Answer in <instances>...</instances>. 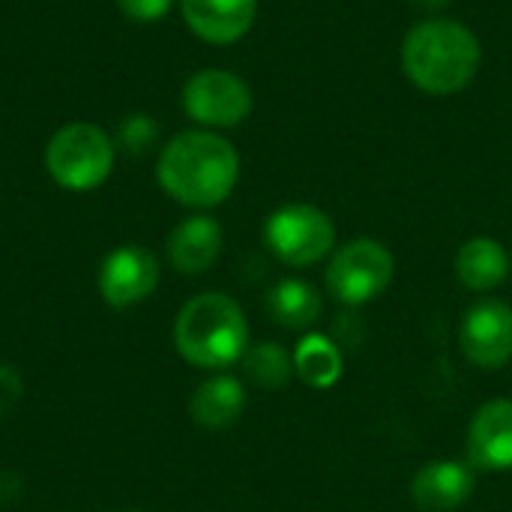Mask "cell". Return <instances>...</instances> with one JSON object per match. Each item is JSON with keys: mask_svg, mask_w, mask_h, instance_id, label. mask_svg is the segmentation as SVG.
I'll list each match as a JSON object with an SVG mask.
<instances>
[{"mask_svg": "<svg viewBox=\"0 0 512 512\" xmlns=\"http://www.w3.org/2000/svg\"><path fill=\"white\" fill-rule=\"evenodd\" d=\"M243 408H246V390L231 375H216V378L204 381L189 399L192 420L210 432L234 426L240 420Z\"/></svg>", "mask_w": 512, "mask_h": 512, "instance_id": "cell-14", "label": "cell"}, {"mask_svg": "<svg viewBox=\"0 0 512 512\" xmlns=\"http://www.w3.org/2000/svg\"><path fill=\"white\" fill-rule=\"evenodd\" d=\"M393 273H396L393 252L378 240L360 237V240L345 243L333 255L327 267V288L339 303L363 306L390 288Z\"/></svg>", "mask_w": 512, "mask_h": 512, "instance_id": "cell-6", "label": "cell"}, {"mask_svg": "<svg viewBox=\"0 0 512 512\" xmlns=\"http://www.w3.org/2000/svg\"><path fill=\"white\" fill-rule=\"evenodd\" d=\"M174 345L183 360L198 369H225L243 360L249 348L246 315L228 294H198L177 315Z\"/></svg>", "mask_w": 512, "mask_h": 512, "instance_id": "cell-3", "label": "cell"}, {"mask_svg": "<svg viewBox=\"0 0 512 512\" xmlns=\"http://www.w3.org/2000/svg\"><path fill=\"white\" fill-rule=\"evenodd\" d=\"M417 3H423V6H444L447 0H417Z\"/></svg>", "mask_w": 512, "mask_h": 512, "instance_id": "cell-22", "label": "cell"}, {"mask_svg": "<svg viewBox=\"0 0 512 512\" xmlns=\"http://www.w3.org/2000/svg\"><path fill=\"white\" fill-rule=\"evenodd\" d=\"M222 228L210 216H189L183 219L168 237V261L174 270L186 276H198L210 270L222 252Z\"/></svg>", "mask_w": 512, "mask_h": 512, "instance_id": "cell-13", "label": "cell"}, {"mask_svg": "<svg viewBox=\"0 0 512 512\" xmlns=\"http://www.w3.org/2000/svg\"><path fill=\"white\" fill-rule=\"evenodd\" d=\"M243 366H246L249 381L261 390H282V387H288V381L294 375V360L288 357L285 348H279L273 342L246 348Z\"/></svg>", "mask_w": 512, "mask_h": 512, "instance_id": "cell-18", "label": "cell"}, {"mask_svg": "<svg viewBox=\"0 0 512 512\" xmlns=\"http://www.w3.org/2000/svg\"><path fill=\"white\" fill-rule=\"evenodd\" d=\"M21 390H24L21 375L12 366L0 363V420L15 408V402L21 399Z\"/></svg>", "mask_w": 512, "mask_h": 512, "instance_id": "cell-21", "label": "cell"}, {"mask_svg": "<svg viewBox=\"0 0 512 512\" xmlns=\"http://www.w3.org/2000/svg\"><path fill=\"white\" fill-rule=\"evenodd\" d=\"M183 108L201 126L231 129L252 114V90L234 72L201 69L183 87Z\"/></svg>", "mask_w": 512, "mask_h": 512, "instance_id": "cell-7", "label": "cell"}, {"mask_svg": "<svg viewBox=\"0 0 512 512\" xmlns=\"http://www.w3.org/2000/svg\"><path fill=\"white\" fill-rule=\"evenodd\" d=\"M474 468L456 459L426 462L411 480V501L423 512L459 510L474 495Z\"/></svg>", "mask_w": 512, "mask_h": 512, "instance_id": "cell-11", "label": "cell"}, {"mask_svg": "<svg viewBox=\"0 0 512 512\" xmlns=\"http://www.w3.org/2000/svg\"><path fill=\"white\" fill-rule=\"evenodd\" d=\"M321 294L303 279H285L267 291V312L288 330H306L321 318Z\"/></svg>", "mask_w": 512, "mask_h": 512, "instance_id": "cell-16", "label": "cell"}, {"mask_svg": "<svg viewBox=\"0 0 512 512\" xmlns=\"http://www.w3.org/2000/svg\"><path fill=\"white\" fill-rule=\"evenodd\" d=\"M468 462L480 471H510L512 468V402H486L468 426Z\"/></svg>", "mask_w": 512, "mask_h": 512, "instance_id": "cell-10", "label": "cell"}, {"mask_svg": "<svg viewBox=\"0 0 512 512\" xmlns=\"http://www.w3.org/2000/svg\"><path fill=\"white\" fill-rule=\"evenodd\" d=\"M267 249L288 267H312L336 243L333 219L312 204H285L264 225Z\"/></svg>", "mask_w": 512, "mask_h": 512, "instance_id": "cell-5", "label": "cell"}, {"mask_svg": "<svg viewBox=\"0 0 512 512\" xmlns=\"http://www.w3.org/2000/svg\"><path fill=\"white\" fill-rule=\"evenodd\" d=\"M459 345L477 369H501L512 360V306L504 300L474 303L459 327Z\"/></svg>", "mask_w": 512, "mask_h": 512, "instance_id": "cell-8", "label": "cell"}, {"mask_svg": "<svg viewBox=\"0 0 512 512\" xmlns=\"http://www.w3.org/2000/svg\"><path fill=\"white\" fill-rule=\"evenodd\" d=\"M294 372L315 390H327L342 378V351L333 339L312 333L297 345Z\"/></svg>", "mask_w": 512, "mask_h": 512, "instance_id": "cell-17", "label": "cell"}, {"mask_svg": "<svg viewBox=\"0 0 512 512\" xmlns=\"http://www.w3.org/2000/svg\"><path fill=\"white\" fill-rule=\"evenodd\" d=\"M180 12L198 39L210 45H231L249 33L258 0H180Z\"/></svg>", "mask_w": 512, "mask_h": 512, "instance_id": "cell-12", "label": "cell"}, {"mask_svg": "<svg viewBox=\"0 0 512 512\" xmlns=\"http://www.w3.org/2000/svg\"><path fill=\"white\" fill-rule=\"evenodd\" d=\"M159 186L186 207L222 204L240 177V156L231 141L216 132L192 129L174 135L156 165Z\"/></svg>", "mask_w": 512, "mask_h": 512, "instance_id": "cell-1", "label": "cell"}, {"mask_svg": "<svg viewBox=\"0 0 512 512\" xmlns=\"http://www.w3.org/2000/svg\"><path fill=\"white\" fill-rule=\"evenodd\" d=\"M45 168L57 186L69 192H90L102 186L114 168V141L93 123H69L51 135L45 147Z\"/></svg>", "mask_w": 512, "mask_h": 512, "instance_id": "cell-4", "label": "cell"}, {"mask_svg": "<svg viewBox=\"0 0 512 512\" xmlns=\"http://www.w3.org/2000/svg\"><path fill=\"white\" fill-rule=\"evenodd\" d=\"M126 512H138V510H126Z\"/></svg>", "mask_w": 512, "mask_h": 512, "instance_id": "cell-23", "label": "cell"}, {"mask_svg": "<svg viewBox=\"0 0 512 512\" xmlns=\"http://www.w3.org/2000/svg\"><path fill=\"white\" fill-rule=\"evenodd\" d=\"M123 15L129 21H138V24H153L159 18H165L174 6V0H117Z\"/></svg>", "mask_w": 512, "mask_h": 512, "instance_id": "cell-20", "label": "cell"}, {"mask_svg": "<svg viewBox=\"0 0 512 512\" xmlns=\"http://www.w3.org/2000/svg\"><path fill=\"white\" fill-rule=\"evenodd\" d=\"M510 255L492 237L468 240L456 255V276L471 291H495L510 279Z\"/></svg>", "mask_w": 512, "mask_h": 512, "instance_id": "cell-15", "label": "cell"}, {"mask_svg": "<svg viewBox=\"0 0 512 512\" xmlns=\"http://www.w3.org/2000/svg\"><path fill=\"white\" fill-rule=\"evenodd\" d=\"M480 60V39L453 18H429L414 24L402 45L405 75L432 96H453L465 90L474 81Z\"/></svg>", "mask_w": 512, "mask_h": 512, "instance_id": "cell-2", "label": "cell"}, {"mask_svg": "<svg viewBox=\"0 0 512 512\" xmlns=\"http://www.w3.org/2000/svg\"><path fill=\"white\" fill-rule=\"evenodd\" d=\"M159 285V261L144 246L114 249L99 270V291L108 306L126 309L147 300Z\"/></svg>", "mask_w": 512, "mask_h": 512, "instance_id": "cell-9", "label": "cell"}, {"mask_svg": "<svg viewBox=\"0 0 512 512\" xmlns=\"http://www.w3.org/2000/svg\"><path fill=\"white\" fill-rule=\"evenodd\" d=\"M156 135H159V129L147 114H129L120 123V132H117L120 147H126L129 153H147L153 147Z\"/></svg>", "mask_w": 512, "mask_h": 512, "instance_id": "cell-19", "label": "cell"}]
</instances>
